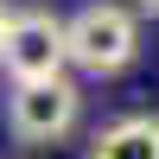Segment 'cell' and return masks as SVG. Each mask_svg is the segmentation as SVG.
I'll return each instance as SVG.
<instances>
[{
  "mask_svg": "<svg viewBox=\"0 0 159 159\" xmlns=\"http://www.w3.org/2000/svg\"><path fill=\"white\" fill-rule=\"evenodd\" d=\"M134 7H140V13H159V0H134Z\"/></svg>",
  "mask_w": 159,
  "mask_h": 159,
  "instance_id": "6",
  "label": "cell"
},
{
  "mask_svg": "<svg viewBox=\"0 0 159 159\" xmlns=\"http://www.w3.org/2000/svg\"><path fill=\"white\" fill-rule=\"evenodd\" d=\"M140 57V19L121 0H89L76 19H64V64L89 76H121Z\"/></svg>",
  "mask_w": 159,
  "mask_h": 159,
  "instance_id": "1",
  "label": "cell"
},
{
  "mask_svg": "<svg viewBox=\"0 0 159 159\" xmlns=\"http://www.w3.org/2000/svg\"><path fill=\"white\" fill-rule=\"evenodd\" d=\"M83 115V96H76L70 76H38V83H13L7 96V127L19 147H57L64 134Z\"/></svg>",
  "mask_w": 159,
  "mask_h": 159,
  "instance_id": "2",
  "label": "cell"
},
{
  "mask_svg": "<svg viewBox=\"0 0 159 159\" xmlns=\"http://www.w3.org/2000/svg\"><path fill=\"white\" fill-rule=\"evenodd\" d=\"M89 159H159V121L153 115H121L89 140Z\"/></svg>",
  "mask_w": 159,
  "mask_h": 159,
  "instance_id": "4",
  "label": "cell"
},
{
  "mask_svg": "<svg viewBox=\"0 0 159 159\" xmlns=\"http://www.w3.org/2000/svg\"><path fill=\"white\" fill-rule=\"evenodd\" d=\"M0 70L13 83L64 76V19H51V13H13L7 32H0Z\"/></svg>",
  "mask_w": 159,
  "mask_h": 159,
  "instance_id": "3",
  "label": "cell"
},
{
  "mask_svg": "<svg viewBox=\"0 0 159 159\" xmlns=\"http://www.w3.org/2000/svg\"><path fill=\"white\" fill-rule=\"evenodd\" d=\"M7 19H13V7H7V0H0V32H7Z\"/></svg>",
  "mask_w": 159,
  "mask_h": 159,
  "instance_id": "5",
  "label": "cell"
}]
</instances>
